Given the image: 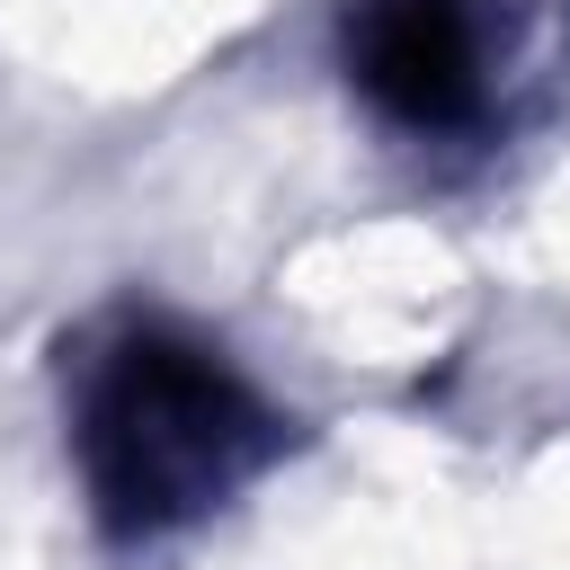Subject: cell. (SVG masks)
Wrapping results in <instances>:
<instances>
[{
	"label": "cell",
	"mask_w": 570,
	"mask_h": 570,
	"mask_svg": "<svg viewBox=\"0 0 570 570\" xmlns=\"http://www.w3.org/2000/svg\"><path fill=\"white\" fill-rule=\"evenodd\" d=\"M276 445H285V419L258 401V383L178 321H125L80 365L71 454L107 534L196 525Z\"/></svg>",
	"instance_id": "1"
},
{
	"label": "cell",
	"mask_w": 570,
	"mask_h": 570,
	"mask_svg": "<svg viewBox=\"0 0 570 570\" xmlns=\"http://www.w3.org/2000/svg\"><path fill=\"white\" fill-rule=\"evenodd\" d=\"M570 9H490V0H356L347 80L401 134H481L499 116L508 62L552 53Z\"/></svg>",
	"instance_id": "2"
}]
</instances>
